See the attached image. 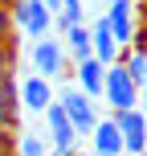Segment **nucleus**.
Wrapping results in <instances>:
<instances>
[{
  "label": "nucleus",
  "mask_w": 147,
  "mask_h": 156,
  "mask_svg": "<svg viewBox=\"0 0 147 156\" xmlns=\"http://www.w3.org/2000/svg\"><path fill=\"white\" fill-rule=\"evenodd\" d=\"M57 103H62V111L70 115V123H74L78 136H82V132L90 136V132H94V123H98V115H94V99L82 90V86H78V90H70V86H65Z\"/></svg>",
  "instance_id": "f03ea898"
},
{
  "label": "nucleus",
  "mask_w": 147,
  "mask_h": 156,
  "mask_svg": "<svg viewBox=\"0 0 147 156\" xmlns=\"http://www.w3.org/2000/svg\"><path fill=\"white\" fill-rule=\"evenodd\" d=\"M102 99L110 103L115 111H127L139 103V86L131 82V74L123 66H106V86H102Z\"/></svg>",
  "instance_id": "7ed1b4c3"
},
{
  "label": "nucleus",
  "mask_w": 147,
  "mask_h": 156,
  "mask_svg": "<svg viewBox=\"0 0 147 156\" xmlns=\"http://www.w3.org/2000/svg\"><path fill=\"white\" fill-rule=\"evenodd\" d=\"M94 156H106V152H94Z\"/></svg>",
  "instance_id": "aec40b11"
},
{
  "label": "nucleus",
  "mask_w": 147,
  "mask_h": 156,
  "mask_svg": "<svg viewBox=\"0 0 147 156\" xmlns=\"http://www.w3.org/2000/svg\"><path fill=\"white\" fill-rule=\"evenodd\" d=\"M65 37H70V54H74V62L94 58V54H90V29H86V25H70V29H65Z\"/></svg>",
  "instance_id": "ddd939ff"
},
{
  "label": "nucleus",
  "mask_w": 147,
  "mask_h": 156,
  "mask_svg": "<svg viewBox=\"0 0 147 156\" xmlns=\"http://www.w3.org/2000/svg\"><path fill=\"white\" fill-rule=\"evenodd\" d=\"M12 21L21 25L33 41L49 37V29H53V12H49L41 0H12Z\"/></svg>",
  "instance_id": "f257e3e1"
},
{
  "label": "nucleus",
  "mask_w": 147,
  "mask_h": 156,
  "mask_svg": "<svg viewBox=\"0 0 147 156\" xmlns=\"http://www.w3.org/2000/svg\"><path fill=\"white\" fill-rule=\"evenodd\" d=\"M8 21H12V16H8V8H4V0H0V37H4V33H8Z\"/></svg>",
  "instance_id": "dca6fc26"
},
{
  "label": "nucleus",
  "mask_w": 147,
  "mask_h": 156,
  "mask_svg": "<svg viewBox=\"0 0 147 156\" xmlns=\"http://www.w3.org/2000/svg\"><path fill=\"white\" fill-rule=\"evenodd\" d=\"M123 70L131 74V82H135V86H143V82H147V49H135V54L123 62Z\"/></svg>",
  "instance_id": "4468645a"
},
{
  "label": "nucleus",
  "mask_w": 147,
  "mask_h": 156,
  "mask_svg": "<svg viewBox=\"0 0 147 156\" xmlns=\"http://www.w3.org/2000/svg\"><path fill=\"white\" fill-rule=\"evenodd\" d=\"M106 25H110V37H115L119 45H131V41H135L131 0H110V8H106Z\"/></svg>",
  "instance_id": "423d86ee"
},
{
  "label": "nucleus",
  "mask_w": 147,
  "mask_h": 156,
  "mask_svg": "<svg viewBox=\"0 0 147 156\" xmlns=\"http://www.w3.org/2000/svg\"><path fill=\"white\" fill-rule=\"evenodd\" d=\"M21 99H25V107H29V111H41V115H45V107L53 103V90H49V78H41V74L25 78V86H21Z\"/></svg>",
  "instance_id": "9d476101"
},
{
  "label": "nucleus",
  "mask_w": 147,
  "mask_h": 156,
  "mask_svg": "<svg viewBox=\"0 0 147 156\" xmlns=\"http://www.w3.org/2000/svg\"><path fill=\"white\" fill-rule=\"evenodd\" d=\"M110 119H115V127L123 132V148H127V152H135V156H143V152H147V119H143L135 107L115 111Z\"/></svg>",
  "instance_id": "20e7f679"
},
{
  "label": "nucleus",
  "mask_w": 147,
  "mask_h": 156,
  "mask_svg": "<svg viewBox=\"0 0 147 156\" xmlns=\"http://www.w3.org/2000/svg\"><path fill=\"white\" fill-rule=\"evenodd\" d=\"M45 119H49V132H53V144L74 152V148H78V132H74L70 115L62 111V103H49V107H45Z\"/></svg>",
  "instance_id": "6e6552de"
},
{
  "label": "nucleus",
  "mask_w": 147,
  "mask_h": 156,
  "mask_svg": "<svg viewBox=\"0 0 147 156\" xmlns=\"http://www.w3.org/2000/svg\"><path fill=\"white\" fill-rule=\"evenodd\" d=\"M90 140H94V152H106V156L127 152V148H123V132L115 127V119H102V123H94Z\"/></svg>",
  "instance_id": "9b49d317"
},
{
  "label": "nucleus",
  "mask_w": 147,
  "mask_h": 156,
  "mask_svg": "<svg viewBox=\"0 0 147 156\" xmlns=\"http://www.w3.org/2000/svg\"><path fill=\"white\" fill-rule=\"evenodd\" d=\"M74 74H78V82H82V90L90 94V99H102V86H106V66H102L98 58H82V62H74Z\"/></svg>",
  "instance_id": "1a4fd4ad"
},
{
  "label": "nucleus",
  "mask_w": 147,
  "mask_h": 156,
  "mask_svg": "<svg viewBox=\"0 0 147 156\" xmlns=\"http://www.w3.org/2000/svg\"><path fill=\"white\" fill-rule=\"evenodd\" d=\"M0 123H8V127L16 123V90H12L8 70H0Z\"/></svg>",
  "instance_id": "f8f14e48"
},
{
  "label": "nucleus",
  "mask_w": 147,
  "mask_h": 156,
  "mask_svg": "<svg viewBox=\"0 0 147 156\" xmlns=\"http://www.w3.org/2000/svg\"><path fill=\"white\" fill-rule=\"evenodd\" d=\"M33 66L41 78H62L65 74V49L53 37H37L33 41Z\"/></svg>",
  "instance_id": "39448f33"
},
{
  "label": "nucleus",
  "mask_w": 147,
  "mask_h": 156,
  "mask_svg": "<svg viewBox=\"0 0 147 156\" xmlns=\"http://www.w3.org/2000/svg\"><path fill=\"white\" fill-rule=\"evenodd\" d=\"M41 4H45V8H49V12H53V16L62 12V0H41Z\"/></svg>",
  "instance_id": "f3484780"
},
{
  "label": "nucleus",
  "mask_w": 147,
  "mask_h": 156,
  "mask_svg": "<svg viewBox=\"0 0 147 156\" xmlns=\"http://www.w3.org/2000/svg\"><path fill=\"white\" fill-rule=\"evenodd\" d=\"M21 156H45V140H37V136H25V140H21Z\"/></svg>",
  "instance_id": "2eb2a0df"
},
{
  "label": "nucleus",
  "mask_w": 147,
  "mask_h": 156,
  "mask_svg": "<svg viewBox=\"0 0 147 156\" xmlns=\"http://www.w3.org/2000/svg\"><path fill=\"white\" fill-rule=\"evenodd\" d=\"M90 54L98 58L102 66H115L119 62V41L110 37V25H106V12L94 21V29H90Z\"/></svg>",
  "instance_id": "0eeeda50"
},
{
  "label": "nucleus",
  "mask_w": 147,
  "mask_h": 156,
  "mask_svg": "<svg viewBox=\"0 0 147 156\" xmlns=\"http://www.w3.org/2000/svg\"><path fill=\"white\" fill-rule=\"evenodd\" d=\"M53 156H74V152L70 148H53Z\"/></svg>",
  "instance_id": "a211bd4d"
},
{
  "label": "nucleus",
  "mask_w": 147,
  "mask_h": 156,
  "mask_svg": "<svg viewBox=\"0 0 147 156\" xmlns=\"http://www.w3.org/2000/svg\"><path fill=\"white\" fill-rule=\"evenodd\" d=\"M0 156H8V144H0Z\"/></svg>",
  "instance_id": "6ab92c4d"
}]
</instances>
